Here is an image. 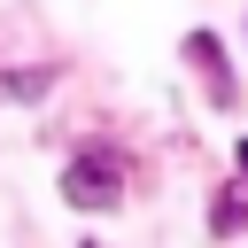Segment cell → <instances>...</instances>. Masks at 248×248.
<instances>
[{"label": "cell", "mask_w": 248, "mask_h": 248, "mask_svg": "<svg viewBox=\"0 0 248 248\" xmlns=\"http://www.w3.org/2000/svg\"><path fill=\"white\" fill-rule=\"evenodd\" d=\"M116 194H124V163H116L108 147H101V155L85 147V155L62 170V202H70V209H116Z\"/></svg>", "instance_id": "1"}, {"label": "cell", "mask_w": 248, "mask_h": 248, "mask_svg": "<svg viewBox=\"0 0 248 248\" xmlns=\"http://www.w3.org/2000/svg\"><path fill=\"white\" fill-rule=\"evenodd\" d=\"M54 85V70H0V101H39Z\"/></svg>", "instance_id": "3"}, {"label": "cell", "mask_w": 248, "mask_h": 248, "mask_svg": "<svg viewBox=\"0 0 248 248\" xmlns=\"http://www.w3.org/2000/svg\"><path fill=\"white\" fill-rule=\"evenodd\" d=\"M240 178H248V140H240Z\"/></svg>", "instance_id": "4"}, {"label": "cell", "mask_w": 248, "mask_h": 248, "mask_svg": "<svg viewBox=\"0 0 248 248\" xmlns=\"http://www.w3.org/2000/svg\"><path fill=\"white\" fill-rule=\"evenodd\" d=\"M186 62L209 78V93H217V101H232V70H225V46H217L209 31H186Z\"/></svg>", "instance_id": "2"}, {"label": "cell", "mask_w": 248, "mask_h": 248, "mask_svg": "<svg viewBox=\"0 0 248 248\" xmlns=\"http://www.w3.org/2000/svg\"><path fill=\"white\" fill-rule=\"evenodd\" d=\"M85 248H101V240H85Z\"/></svg>", "instance_id": "5"}]
</instances>
